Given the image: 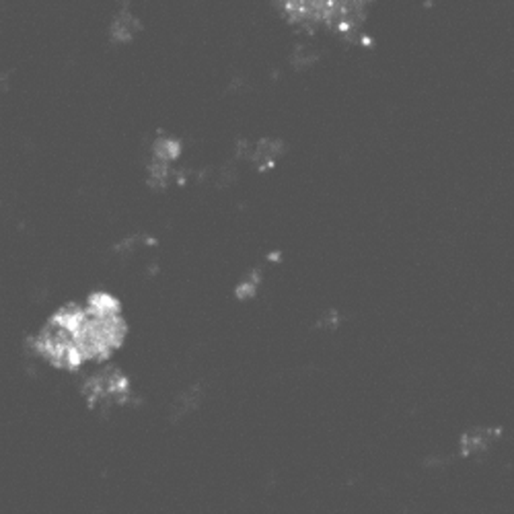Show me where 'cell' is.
Listing matches in <instances>:
<instances>
[{
    "label": "cell",
    "mask_w": 514,
    "mask_h": 514,
    "mask_svg": "<svg viewBox=\"0 0 514 514\" xmlns=\"http://www.w3.org/2000/svg\"><path fill=\"white\" fill-rule=\"evenodd\" d=\"M82 393L93 408H116L130 397V383L118 368H101L87 380Z\"/></svg>",
    "instance_id": "obj_3"
},
{
    "label": "cell",
    "mask_w": 514,
    "mask_h": 514,
    "mask_svg": "<svg viewBox=\"0 0 514 514\" xmlns=\"http://www.w3.org/2000/svg\"><path fill=\"white\" fill-rule=\"evenodd\" d=\"M126 323L111 296H93L85 304L62 309L34 340L35 350L60 368H79L101 360L122 344Z\"/></svg>",
    "instance_id": "obj_1"
},
{
    "label": "cell",
    "mask_w": 514,
    "mask_h": 514,
    "mask_svg": "<svg viewBox=\"0 0 514 514\" xmlns=\"http://www.w3.org/2000/svg\"><path fill=\"white\" fill-rule=\"evenodd\" d=\"M282 15L303 29H327L340 37H360L371 0H274Z\"/></svg>",
    "instance_id": "obj_2"
}]
</instances>
